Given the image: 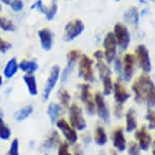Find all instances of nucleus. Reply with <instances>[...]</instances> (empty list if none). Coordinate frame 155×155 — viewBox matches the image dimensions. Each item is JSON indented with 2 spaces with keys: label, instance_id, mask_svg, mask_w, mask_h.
I'll return each instance as SVG.
<instances>
[{
  "label": "nucleus",
  "instance_id": "de8ad7c7",
  "mask_svg": "<svg viewBox=\"0 0 155 155\" xmlns=\"http://www.w3.org/2000/svg\"><path fill=\"white\" fill-rule=\"evenodd\" d=\"M0 104H1V99H0Z\"/></svg>",
  "mask_w": 155,
  "mask_h": 155
},
{
  "label": "nucleus",
  "instance_id": "39448f33",
  "mask_svg": "<svg viewBox=\"0 0 155 155\" xmlns=\"http://www.w3.org/2000/svg\"><path fill=\"white\" fill-rule=\"evenodd\" d=\"M93 61L85 54H82L78 60V76L84 80V83H91L94 81Z\"/></svg>",
  "mask_w": 155,
  "mask_h": 155
},
{
  "label": "nucleus",
  "instance_id": "c85d7f7f",
  "mask_svg": "<svg viewBox=\"0 0 155 155\" xmlns=\"http://www.w3.org/2000/svg\"><path fill=\"white\" fill-rule=\"evenodd\" d=\"M5 155H20L19 154V140L18 138H13L11 140L9 148Z\"/></svg>",
  "mask_w": 155,
  "mask_h": 155
},
{
  "label": "nucleus",
  "instance_id": "7ed1b4c3",
  "mask_svg": "<svg viewBox=\"0 0 155 155\" xmlns=\"http://www.w3.org/2000/svg\"><path fill=\"white\" fill-rule=\"evenodd\" d=\"M55 126L57 128V131L60 134H62L64 137V141L67 142L70 146L75 145L78 142V133L69 122L65 118H59L55 123Z\"/></svg>",
  "mask_w": 155,
  "mask_h": 155
},
{
  "label": "nucleus",
  "instance_id": "aec40b11",
  "mask_svg": "<svg viewBox=\"0 0 155 155\" xmlns=\"http://www.w3.org/2000/svg\"><path fill=\"white\" fill-rule=\"evenodd\" d=\"M18 61L15 57L10 58L9 60L7 61L6 65H5L4 69H3V76L5 79H11L14 76L16 75L17 71H18Z\"/></svg>",
  "mask_w": 155,
  "mask_h": 155
},
{
  "label": "nucleus",
  "instance_id": "c03bdc74",
  "mask_svg": "<svg viewBox=\"0 0 155 155\" xmlns=\"http://www.w3.org/2000/svg\"><path fill=\"white\" fill-rule=\"evenodd\" d=\"M152 150H153V155H155V139L153 142V148H152Z\"/></svg>",
  "mask_w": 155,
  "mask_h": 155
},
{
  "label": "nucleus",
  "instance_id": "f03ea898",
  "mask_svg": "<svg viewBox=\"0 0 155 155\" xmlns=\"http://www.w3.org/2000/svg\"><path fill=\"white\" fill-rule=\"evenodd\" d=\"M68 110V120L69 124L75 129L76 131H84L87 127L86 120L84 119L83 110L79 104L76 102H72L67 109Z\"/></svg>",
  "mask_w": 155,
  "mask_h": 155
},
{
  "label": "nucleus",
  "instance_id": "423d86ee",
  "mask_svg": "<svg viewBox=\"0 0 155 155\" xmlns=\"http://www.w3.org/2000/svg\"><path fill=\"white\" fill-rule=\"evenodd\" d=\"M61 75V68L59 65H54L51 68V71L49 73V76L46 80V83L44 85L43 89V101H47L51 97V94L53 90L56 87L58 81H59Z\"/></svg>",
  "mask_w": 155,
  "mask_h": 155
},
{
  "label": "nucleus",
  "instance_id": "c9c22d12",
  "mask_svg": "<svg viewBox=\"0 0 155 155\" xmlns=\"http://www.w3.org/2000/svg\"><path fill=\"white\" fill-rule=\"evenodd\" d=\"M10 7L12 8L14 11H20L23 7V2L22 0H12L10 2Z\"/></svg>",
  "mask_w": 155,
  "mask_h": 155
},
{
  "label": "nucleus",
  "instance_id": "e433bc0d",
  "mask_svg": "<svg viewBox=\"0 0 155 155\" xmlns=\"http://www.w3.org/2000/svg\"><path fill=\"white\" fill-rule=\"evenodd\" d=\"M56 11H57V6H56V4H52V6L51 8H50L49 10H47L46 11V16H47V18H48L49 20H51V19H53L54 18V16H55V14H56Z\"/></svg>",
  "mask_w": 155,
  "mask_h": 155
},
{
  "label": "nucleus",
  "instance_id": "f257e3e1",
  "mask_svg": "<svg viewBox=\"0 0 155 155\" xmlns=\"http://www.w3.org/2000/svg\"><path fill=\"white\" fill-rule=\"evenodd\" d=\"M132 90L135 93L136 101L145 102L149 107L155 106V84L148 75H140L134 81Z\"/></svg>",
  "mask_w": 155,
  "mask_h": 155
},
{
  "label": "nucleus",
  "instance_id": "09e8293b",
  "mask_svg": "<svg viewBox=\"0 0 155 155\" xmlns=\"http://www.w3.org/2000/svg\"><path fill=\"white\" fill-rule=\"evenodd\" d=\"M116 1H120V0H116Z\"/></svg>",
  "mask_w": 155,
  "mask_h": 155
},
{
  "label": "nucleus",
  "instance_id": "37998d69",
  "mask_svg": "<svg viewBox=\"0 0 155 155\" xmlns=\"http://www.w3.org/2000/svg\"><path fill=\"white\" fill-rule=\"evenodd\" d=\"M1 1H2V2H4L5 4H10V2H11L10 0H1Z\"/></svg>",
  "mask_w": 155,
  "mask_h": 155
},
{
  "label": "nucleus",
  "instance_id": "5701e85b",
  "mask_svg": "<svg viewBox=\"0 0 155 155\" xmlns=\"http://www.w3.org/2000/svg\"><path fill=\"white\" fill-rule=\"evenodd\" d=\"M18 69L25 74H34L39 69V65L34 60H22L18 63Z\"/></svg>",
  "mask_w": 155,
  "mask_h": 155
},
{
  "label": "nucleus",
  "instance_id": "79ce46f5",
  "mask_svg": "<svg viewBox=\"0 0 155 155\" xmlns=\"http://www.w3.org/2000/svg\"><path fill=\"white\" fill-rule=\"evenodd\" d=\"M2 84H3V77H2V76H0V88H1Z\"/></svg>",
  "mask_w": 155,
  "mask_h": 155
},
{
  "label": "nucleus",
  "instance_id": "a19ab883",
  "mask_svg": "<svg viewBox=\"0 0 155 155\" xmlns=\"http://www.w3.org/2000/svg\"><path fill=\"white\" fill-rule=\"evenodd\" d=\"M93 56L96 59V61H99V60H102L104 59V52H101V50H97V51L94 52V54H93Z\"/></svg>",
  "mask_w": 155,
  "mask_h": 155
},
{
  "label": "nucleus",
  "instance_id": "20e7f679",
  "mask_svg": "<svg viewBox=\"0 0 155 155\" xmlns=\"http://www.w3.org/2000/svg\"><path fill=\"white\" fill-rule=\"evenodd\" d=\"M96 69L98 71L99 78L102 82V94L104 96L110 95L113 92V80H112V71L109 66L102 60L96 62Z\"/></svg>",
  "mask_w": 155,
  "mask_h": 155
},
{
  "label": "nucleus",
  "instance_id": "9d476101",
  "mask_svg": "<svg viewBox=\"0 0 155 155\" xmlns=\"http://www.w3.org/2000/svg\"><path fill=\"white\" fill-rule=\"evenodd\" d=\"M104 57L107 63H112L116 59L117 55V41L113 33H107L104 40Z\"/></svg>",
  "mask_w": 155,
  "mask_h": 155
},
{
  "label": "nucleus",
  "instance_id": "2eb2a0df",
  "mask_svg": "<svg viewBox=\"0 0 155 155\" xmlns=\"http://www.w3.org/2000/svg\"><path fill=\"white\" fill-rule=\"evenodd\" d=\"M134 56L132 54H126L124 56V64H123V77L126 82L131 81L134 74Z\"/></svg>",
  "mask_w": 155,
  "mask_h": 155
},
{
  "label": "nucleus",
  "instance_id": "c756f323",
  "mask_svg": "<svg viewBox=\"0 0 155 155\" xmlns=\"http://www.w3.org/2000/svg\"><path fill=\"white\" fill-rule=\"evenodd\" d=\"M0 28L5 31H11L14 30V25L10 19L0 15Z\"/></svg>",
  "mask_w": 155,
  "mask_h": 155
},
{
  "label": "nucleus",
  "instance_id": "4468645a",
  "mask_svg": "<svg viewBox=\"0 0 155 155\" xmlns=\"http://www.w3.org/2000/svg\"><path fill=\"white\" fill-rule=\"evenodd\" d=\"M38 35H39V39H40L41 46H42V49L45 50V51H50L52 49V47H53V43H54L53 33L48 28H45L40 30Z\"/></svg>",
  "mask_w": 155,
  "mask_h": 155
},
{
  "label": "nucleus",
  "instance_id": "4be33fe9",
  "mask_svg": "<svg viewBox=\"0 0 155 155\" xmlns=\"http://www.w3.org/2000/svg\"><path fill=\"white\" fill-rule=\"evenodd\" d=\"M57 98L58 104H60L63 110H67L69 106L71 104V94L65 87H60L57 91Z\"/></svg>",
  "mask_w": 155,
  "mask_h": 155
},
{
  "label": "nucleus",
  "instance_id": "b1692460",
  "mask_svg": "<svg viewBox=\"0 0 155 155\" xmlns=\"http://www.w3.org/2000/svg\"><path fill=\"white\" fill-rule=\"evenodd\" d=\"M3 117L4 114L2 112V110H0V140L1 141H8V140L11 139L12 132H11L10 128L8 127V125L5 123Z\"/></svg>",
  "mask_w": 155,
  "mask_h": 155
},
{
  "label": "nucleus",
  "instance_id": "72a5a7b5",
  "mask_svg": "<svg viewBox=\"0 0 155 155\" xmlns=\"http://www.w3.org/2000/svg\"><path fill=\"white\" fill-rule=\"evenodd\" d=\"M10 49H11V44L6 42V41H4L0 37V52H1V53H6Z\"/></svg>",
  "mask_w": 155,
  "mask_h": 155
},
{
  "label": "nucleus",
  "instance_id": "a18cd8bd",
  "mask_svg": "<svg viewBox=\"0 0 155 155\" xmlns=\"http://www.w3.org/2000/svg\"><path fill=\"white\" fill-rule=\"evenodd\" d=\"M110 155H118V152L115 151V150H113V151H112V153H110Z\"/></svg>",
  "mask_w": 155,
  "mask_h": 155
},
{
  "label": "nucleus",
  "instance_id": "f8f14e48",
  "mask_svg": "<svg viewBox=\"0 0 155 155\" xmlns=\"http://www.w3.org/2000/svg\"><path fill=\"white\" fill-rule=\"evenodd\" d=\"M113 92H114V98L116 101V104H122V106L131 96L130 93L125 88V86L122 84L121 79H117L113 83Z\"/></svg>",
  "mask_w": 155,
  "mask_h": 155
},
{
  "label": "nucleus",
  "instance_id": "473e14b6",
  "mask_svg": "<svg viewBox=\"0 0 155 155\" xmlns=\"http://www.w3.org/2000/svg\"><path fill=\"white\" fill-rule=\"evenodd\" d=\"M140 148L135 142H131L128 146L129 155H140Z\"/></svg>",
  "mask_w": 155,
  "mask_h": 155
},
{
  "label": "nucleus",
  "instance_id": "6e6552de",
  "mask_svg": "<svg viewBox=\"0 0 155 155\" xmlns=\"http://www.w3.org/2000/svg\"><path fill=\"white\" fill-rule=\"evenodd\" d=\"M84 31V25L80 19H74L69 21L64 28V41L71 42L79 37Z\"/></svg>",
  "mask_w": 155,
  "mask_h": 155
},
{
  "label": "nucleus",
  "instance_id": "f704fd0d",
  "mask_svg": "<svg viewBox=\"0 0 155 155\" xmlns=\"http://www.w3.org/2000/svg\"><path fill=\"white\" fill-rule=\"evenodd\" d=\"M146 119L149 122V128L155 129V113L152 110H148L147 115H146Z\"/></svg>",
  "mask_w": 155,
  "mask_h": 155
},
{
  "label": "nucleus",
  "instance_id": "49530a36",
  "mask_svg": "<svg viewBox=\"0 0 155 155\" xmlns=\"http://www.w3.org/2000/svg\"><path fill=\"white\" fill-rule=\"evenodd\" d=\"M43 155H48V154H47V153H45V154H43Z\"/></svg>",
  "mask_w": 155,
  "mask_h": 155
},
{
  "label": "nucleus",
  "instance_id": "ea45409f",
  "mask_svg": "<svg viewBox=\"0 0 155 155\" xmlns=\"http://www.w3.org/2000/svg\"><path fill=\"white\" fill-rule=\"evenodd\" d=\"M122 114H123V106H122V104H116V106H115V116L118 117V118H121Z\"/></svg>",
  "mask_w": 155,
  "mask_h": 155
},
{
  "label": "nucleus",
  "instance_id": "0eeeda50",
  "mask_svg": "<svg viewBox=\"0 0 155 155\" xmlns=\"http://www.w3.org/2000/svg\"><path fill=\"white\" fill-rule=\"evenodd\" d=\"M80 90V101L83 104L85 110L88 115L92 116L95 114L94 96L90 92V86L88 83H82L79 85Z\"/></svg>",
  "mask_w": 155,
  "mask_h": 155
},
{
  "label": "nucleus",
  "instance_id": "a878e982",
  "mask_svg": "<svg viewBox=\"0 0 155 155\" xmlns=\"http://www.w3.org/2000/svg\"><path fill=\"white\" fill-rule=\"evenodd\" d=\"M137 129V119L135 110L130 109L126 114V131L128 133L133 132Z\"/></svg>",
  "mask_w": 155,
  "mask_h": 155
},
{
  "label": "nucleus",
  "instance_id": "bb28decb",
  "mask_svg": "<svg viewBox=\"0 0 155 155\" xmlns=\"http://www.w3.org/2000/svg\"><path fill=\"white\" fill-rule=\"evenodd\" d=\"M94 142L96 145L98 146H104L107 143V132L104 130V127L101 126H97L94 130Z\"/></svg>",
  "mask_w": 155,
  "mask_h": 155
},
{
  "label": "nucleus",
  "instance_id": "9b49d317",
  "mask_svg": "<svg viewBox=\"0 0 155 155\" xmlns=\"http://www.w3.org/2000/svg\"><path fill=\"white\" fill-rule=\"evenodd\" d=\"M94 96V104H95V113L97 114L98 117L101 118L104 123H109L110 122V110L109 107L107 106L106 99H104V96L102 93L101 92H95Z\"/></svg>",
  "mask_w": 155,
  "mask_h": 155
},
{
  "label": "nucleus",
  "instance_id": "a211bd4d",
  "mask_svg": "<svg viewBox=\"0 0 155 155\" xmlns=\"http://www.w3.org/2000/svg\"><path fill=\"white\" fill-rule=\"evenodd\" d=\"M22 80L25 82L28 94L31 96H37L39 94V86H38V81L36 76L34 74H25L22 76Z\"/></svg>",
  "mask_w": 155,
  "mask_h": 155
},
{
  "label": "nucleus",
  "instance_id": "cd10ccee",
  "mask_svg": "<svg viewBox=\"0 0 155 155\" xmlns=\"http://www.w3.org/2000/svg\"><path fill=\"white\" fill-rule=\"evenodd\" d=\"M125 19L127 20L128 22L130 23H135L137 25L138 23V20H139V14H138V10H137L136 7H131L127 12L125 14Z\"/></svg>",
  "mask_w": 155,
  "mask_h": 155
},
{
  "label": "nucleus",
  "instance_id": "ddd939ff",
  "mask_svg": "<svg viewBox=\"0 0 155 155\" xmlns=\"http://www.w3.org/2000/svg\"><path fill=\"white\" fill-rule=\"evenodd\" d=\"M137 59L144 72H150L151 71V62L150 57H149V52L147 48L144 45H139L136 49Z\"/></svg>",
  "mask_w": 155,
  "mask_h": 155
},
{
  "label": "nucleus",
  "instance_id": "58836bf2",
  "mask_svg": "<svg viewBox=\"0 0 155 155\" xmlns=\"http://www.w3.org/2000/svg\"><path fill=\"white\" fill-rule=\"evenodd\" d=\"M72 155H84L83 149H82V147H81L80 144H77V143H76L75 145H73Z\"/></svg>",
  "mask_w": 155,
  "mask_h": 155
},
{
  "label": "nucleus",
  "instance_id": "8fccbe9b",
  "mask_svg": "<svg viewBox=\"0 0 155 155\" xmlns=\"http://www.w3.org/2000/svg\"><path fill=\"white\" fill-rule=\"evenodd\" d=\"M0 10H1V6H0Z\"/></svg>",
  "mask_w": 155,
  "mask_h": 155
},
{
  "label": "nucleus",
  "instance_id": "2f4dec72",
  "mask_svg": "<svg viewBox=\"0 0 155 155\" xmlns=\"http://www.w3.org/2000/svg\"><path fill=\"white\" fill-rule=\"evenodd\" d=\"M81 52L79 50H71V51L68 52V54H67V62H71V63H75L77 62L78 60H79V58L81 57Z\"/></svg>",
  "mask_w": 155,
  "mask_h": 155
},
{
  "label": "nucleus",
  "instance_id": "6ab92c4d",
  "mask_svg": "<svg viewBox=\"0 0 155 155\" xmlns=\"http://www.w3.org/2000/svg\"><path fill=\"white\" fill-rule=\"evenodd\" d=\"M136 139L139 142V148L144 151H147L149 149V146L151 144V136L149 135L148 132L146 131V128L143 127L139 129L136 132Z\"/></svg>",
  "mask_w": 155,
  "mask_h": 155
},
{
  "label": "nucleus",
  "instance_id": "dca6fc26",
  "mask_svg": "<svg viewBox=\"0 0 155 155\" xmlns=\"http://www.w3.org/2000/svg\"><path fill=\"white\" fill-rule=\"evenodd\" d=\"M113 145L117 150L120 152H123L126 150L127 147V141H126L125 135H124V131L122 128H117L115 129V131L113 132Z\"/></svg>",
  "mask_w": 155,
  "mask_h": 155
},
{
  "label": "nucleus",
  "instance_id": "412c9836",
  "mask_svg": "<svg viewBox=\"0 0 155 155\" xmlns=\"http://www.w3.org/2000/svg\"><path fill=\"white\" fill-rule=\"evenodd\" d=\"M63 113V109L58 102H50L47 107V115L49 117V120L52 124H55L61 115Z\"/></svg>",
  "mask_w": 155,
  "mask_h": 155
},
{
  "label": "nucleus",
  "instance_id": "393cba45",
  "mask_svg": "<svg viewBox=\"0 0 155 155\" xmlns=\"http://www.w3.org/2000/svg\"><path fill=\"white\" fill-rule=\"evenodd\" d=\"M33 113H34V107L31 104H28V106L22 107L21 109L16 110L15 114H14V119L18 123L23 122L30 118L33 115Z\"/></svg>",
  "mask_w": 155,
  "mask_h": 155
},
{
  "label": "nucleus",
  "instance_id": "f3484780",
  "mask_svg": "<svg viewBox=\"0 0 155 155\" xmlns=\"http://www.w3.org/2000/svg\"><path fill=\"white\" fill-rule=\"evenodd\" d=\"M61 135L57 130H53L50 132V134L47 136L45 141L43 142L42 148L45 150H51V149L57 148L58 145L61 143Z\"/></svg>",
  "mask_w": 155,
  "mask_h": 155
},
{
  "label": "nucleus",
  "instance_id": "1a4fd4ad",
  "mask_svg": "<svg viewBox=\"0 0 155 155\" xmlns=\"http://www.w3.org/2000/svg\"><path fill=\"white\" fill-rule=\"evenodd\" d=\"M113 34L117 41V46H119L122 51L127 49L130 44V33L127 27L121 22H118L115 25Z\"/></svg>",
  "mask_w": 155,
  "mask_h": 155
},
{
  "label": "nucleus",
  "instance_id": "7c9ffc66",
  "mask_svg": "<svg viewBox=\"0 0 155 155\" xmlns=\"http://www.w3.org/2000/svg\"><path fill=\"white\" fill-rule=\"evenodd\" d=\"M57 155H72L70 150V145L65 141H61L57 147Z\"/></svg>",
  "mask_w": 155,
  "mask_h": 155
},
{
  "label": "nucleus",
  "instance_id": "4c0bfd02",
  "mask_svg": "<svg viewBox=\"0 0 155 155\" xmlns=\"http://www.w3.org/2000/svg\"><path fill=\"white\" fill-rule=\"evenodd\" d=\"M115 69H116L117 74L119 75V79H121L122 75H123V66H122V62L120 59H116L115 61Z\"/></svg>",
  "mask_w": 155,
  "mask_h": 155
}]
</instances>
